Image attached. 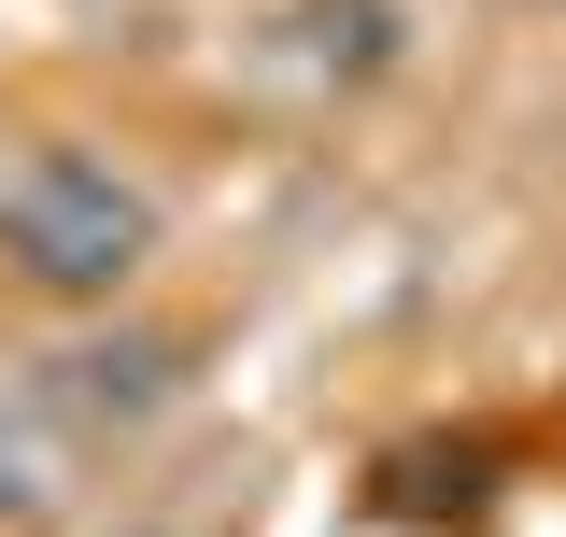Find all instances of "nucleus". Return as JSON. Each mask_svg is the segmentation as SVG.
Segmentation results:
<instances>
[{
	"mask_svg": "<svg viewBox=\"0 0 566 537\" xmlns=\"http://www.w3.org/2000/svg\"><path fill=\"white\" fill-rule=\"evenodd\" d=\"M0 255L29 268L43 297H114V283L156 255V199H142L128 170L71 156V141H29V156L0 170Z\"/></svg>",
	"mask_w": 566,
	"mask_h": 537,
	"instance_id": "1",
	"label": "nucleus"
},
{
	"mask_svg": "<svg viewBox=\"0 0 566 537\" xmlns=\"http://www.w3.org/2000/svg\"><path fill=\"white\" fill-rule=\"evenodd\" d=\"M43 382H57L71 424H156V410L185 397V339L170 326H99V339H71Z\"/></svg>",
	"mask_w": 566,
	"mask_h": 537,
	"instance_id": "2",
	"label": "nucleus"
},
{
	"mask_svg": "<svg viewBox=\"0 0 566 537\" xmlns=\"http://www.w3.org/2000/svg\"><path fill=\"white\" fill-rule=\"evenodd\" d=\"M297 29H312V71H368L397 57V0H297Z\"/></svg>",
	"mask_w": 566,
	"mask_h": 537,
	"instance_id": "3",
	"label": "nucleus"
},
{
	"mask_svg": "<svg viewBox=\"0 0 566 537\" xmlns=\"http://www.w3.org/2000/svg\"><path fill=\"white\" fill-rule=\"evenodd\" d=\"M0 509H43V467H29V439L0 424Z\"/></svg>",
	"mask_w": 566,
	"mask_h": 537,
	"instance_id": "4",
	"label": "nucleus"
}]
</instances>
